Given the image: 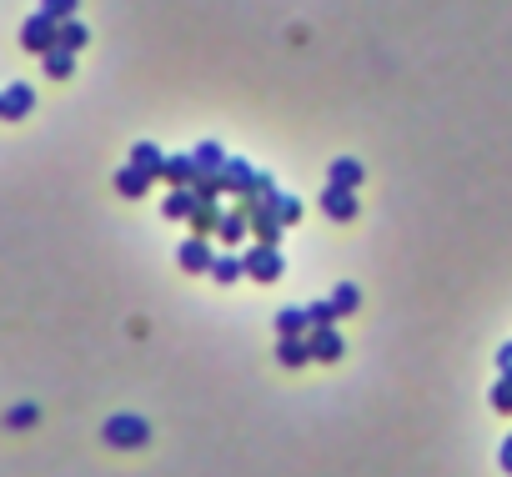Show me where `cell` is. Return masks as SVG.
Here are the masks:
<instances>
[{
	"label": "cell",
	"instance_id": "obj_22",
	"mask_svg": "<svg viewBox=\"0 0 512 477\" xmlns=\"http://www.w3.org/2000/svg\"><path fill=\"white\" fill-rule=\"evenodd\" d=\"M36 422H41V407H36V402H16V407L6 412V427H11V432H26V427H36Z\"/></svg>",
	"mask_w": 512,
	"mask_h": 477
},
{
	"label": "cell",
	"instance_id": "obj_2",
	"mask_svg": "<svg viewBox=\"0 0 512 477\" xmlns=\"http://www.w3.org/2000/svg\"><path fill=\"white\" fill-rule=\"evenodd\" d=\"M246 277H251V282H262V287H277V282L287 277V257H282V247H272V242L246 247Z\"/></svg>",
	"mask_w": 512,
	"mask_h": 477
},
{
	"label": "cell",
	"instance_id": "obj_21",
	"mask_svg": "<svg viewBox=\"0 0 512 477\" xmlns=\"http://www.w3.org/2000/svg\"><path fill=\"white\" fill-rule=\"evenodd\" d=\"M307 327H312L307 307H282V312H277V337H302Z\"/></svg>",
	"mask_w": 512,
	"mask_h": 477
},
{
	"label": "cell",
	"instance_id": "obj_24",
	"mask_svg": "<svg viewBox=\"0 0 512 477\" xmlns=\"http://www.w3.org/2000/svg\"><path fill=\"white\" fill-rule=\"evenodd\" d=\"M332 302H337V317H352V312L362 307V292H357L352 282H342V287L332 292Z\"/></svg>",
	"mask_w": 512,
	"mask_h": 477
},
{
	"label": "cell",
	"instance_id": "obj_10",
	"mask_svg": "<svg viewBox=\"0 0 512 477\" xmlns=\"http://www.w3.org/2000/svg\"><path fill=\"white\" fill-rule=\"evenodd\" d=\"M131 166H141V171L156 181V176L166 171V151H161L156 141H136V146H131Z\"/></svg>",
	"mask_w": 512,
	"mask_h": 477
},
{
	"label": "cell",
	"instance_id": "obj_25",
	"mask_svg": "<svg viewBox=\"0 0 512 477\" xmlns=\"http://www.w3.org/2000/svg\"><path fill=\"white\" fill-rule=\"evenodd\" d=\"M487 402H492V412H507L512 417V377H497L492 392H487Z\"/></svg>",
	"mask_w": 512,
	"mask_h": 477
},
{
	"label": "cell",
	"instance_id": "obj_26",
	"mask_svg": "<svg viewBox=\"0 0 512 477\" xmlns=\"http://www.w3.org/2000/svg\"><path fill=\"white\" fill-rule=\"evenodd\" d=\"M307 317H312V327H332V322H342L332 297H327V302H312V307H307Z\"/></svg>",
	"mask_w": 512,
	"mask_h": 477
},
{
	"label": "cell",
	"instance_id": "obj_3",
	"mask_svg": "<svg viewBox=\"0 0 512 477\" xmlns=\"http://www.w3.org/2000/svg\"><path fill=\"white\" fill-rule=\"evenodd\" d=\"M56 31H61V21H51L46 11H36V16H26V26H21V46H26L31 56H46V51H56Z\"/></svg>",
	"mask_w": 512,
	"mask_h": 477
},
{
	"label": "cell",
	"instance_id": "obj_6",
	"mask_svg": "<svg viewBox=\"0 0 512 477\" xmlns=\"http://www.w3.org/2000/svg\"><path fill=\"white\" fill-rule=\"evenodd\" d=\"M322 211H327L332 221H357L362 201H357L352 186H332V181H327V191H322Z\"/></svg>",
	"mask_w": 512,
	"mask_h": 477
},
{
	"label": "cell",
	"instance_id": "obj_29",
	"mask_svg": "<svg viewBox=\"0 0 512 477\" xmlns=\"http://www.w3.org/2000/svg\"><path fill=\"white\" fill-rule=\"evenodd\" d=\"M497 372H502V377H512V342H502V347H497Z\"/></svg>",
	"mask_w": 512,
	"mask_h": 477
},
{
	"label": "cell",
	"instance_id": "obj_23",
	"mask_svg": "<svg viewBox=\"0 0 512 477\" xmlns=\"http://www.w3.org/2000/svg\"><path fill=\"white\" fill-rule=\"evenodd\" d=\"M272 211H277L287 226H297V221H302V201H297V196H287V191H272Z\"/></svg>",
	"mask_w": 512,
	"mask_h": 477
},
{
	"label": "cell",
	"instance_id": "obj_16",
	"mask_svg": "<svg viewBox=\"0 0 512 477\" xmlns=\"http://www.w3.org/2000/svg\"><path fill=\"white\" fill-rule=\"evenodd\" d=\"M56 46L76 56V51H86V46H91V31H86L81 21H61V31H56Z\"/></svg>",
	"mask_w": 512,
	"mask_h": 477
},
{
	"label": "cell",
	"instance_id": "obj_15",
	"mask_svg": "<svg viewBox=\"0 0 512 477\" xmlns=\"http://www.w3.org/2000/svg\"><path fill=\"white\" fill-rule=\"evenodd\" d=\"M246 231H251V216H246V206H236V211H226V216H221V226H216V236H221V242H226V247H236V242H241V236H246Z\"/></svg>",
	"mask_w": 512,
	"mask_h": 477
},
{
	"label": "cell",
	"instance_id": "obj_11",
	"mask_svg": "<svg viewBox=\"0 0 512 477\" xmlns=\"http://www.w3.org/2000/svg\"><path fill=\"white\" fill-rule=\"evenodd\" d=\"M151 191V176L141 171V166H121L116 171V196H126V201H141Z\"/></svg>",
	"mask_w": 512,
	"mask_h": 477
},
{
	"label": "cell",
	"instance_id": "obj_5",
	"mask_svg": "<svg viewBox=\"0 0 512 477\" xmlns=\"http://www.w3.org/2000/svg\"><path fill=\"white\" fill-rule=\"evenodd\" d=\"M307 347H312V362H322V367L342 362V352H347V342H342L337 327H312L307 332Z\"/></svg>",
	"mask_w": 512,
	"mask_h": 477
},
{
	"label": "cell",
	"instance_id": "obj_17",
	"mask_svg": "<svg viewBox=\"0 0 512 477\" xmlns=\"http://www.w3.org/2000/svg\"><path fill=\"white\" fill-rule=\"evenodd\" d=\"M41 66H46V76H51V81H71V76H76V56H71V51H61V46H56V51H46V56H41Z\"/></svg>",
	"mask_w": 512,
	"mask_h": 477
},
{
	"label": "cell",
	"instance_id": "obj_28",
	"mask_svg": "<svg viewBox=\"0 0 512 477\" xmlns=\"http://www.w3.org/2000/svg\"><path fill=\"white\" fill-rule=\"evenodd\" d=\"M196 196H226V186H221V176H196Z\"/></svg>",
	"mask_w": 512,
	"mask_h": 477
},
{
	"label": "cell",
	"instance_id": "obj_19",
	"mask_svg": "<svg viewBox=\"0 0 512 477\" xmlns=\"http://www.w3.org/2000/svg\"><path fill=\"white\" fill-rule=\"evenodd\" d=\"M362 176H367V171H362L357 156H337V161H332V186H352V191H357Z\"/></svg>",
	"mask_w": 512,
	"mask_h": 477
},
{
	"label": "cell",
	"instance_id": "obj_27",
	"mask_svg": "<svg viewBox=\"0 0 512 477\" xmlns=\"http://www.w3.org/2000/svg\"><path fill=\"white\" fill-rule=\"evenodd\" d=\"M76 6H81V0H41V11L51 21H76Z\"/></svg>",
	"mask_w": 512,
	"mask_h": 477
},
{
	"label": "cell",
	"instance_id": "obj_7",
	"mask_svg": "<svg viewBox=\"0 0 512 477\" xmlns=\"http://www.w3.org/2000/svg\"><path fill=\"white\" fill-rule=\"evenodd\" d=\"M256 176H262V171H256L251 161H241V156H226V166H221V186L236 191V196H251L256 191Z\"/></svg>",
	"mask_w": 512,
	"mask_h": 477
},
{
	"label": "cell",
	"instance_id": "obj_13",
	"mask_svg": "<svg viewBox=\"0 0 512 477\" xmlns=\"http://www.w3.org/2000/svg\"><path fill=\"white\" fill-rule=\"evenodd\" d=\"M312 362V347H307V337H277V367H307Z\"/></svg>",
	"mask_w": 512,
	"mask_h": 477
},
{
	"label": "cell",
	"instance_id": "obj_31",
	"mask_svg": "<svg viewBox=\"0 0 512 477\" xmlns=\"http://www.w3.org/2000/svg\"><path fill=\"white\" fill-rule=\"evenodd\" d=\"M0 106H6V91H0Z\"/></svg>",
	"mask_w": 512,
	"mask_h": 477
},
{
	"label": "cell",
	"instance_id": "obj_9",
	"mask_svg": "<svg viewBox=\"0 0 512 477\" xmlns=\"http://www.w3.org/2000/svg\"><path fill=\"white\" fill-rule=\"evenodd\" d=\"M191 211H196V186H171L166 201H161V216L166 221H191Z\"/></svg>",
	"mask_w": 512,
	"mask_h": 477
},
{
	"label": "cell",
	"instance_id": "obj_18",
	"mask_svg": "<svg viewBox=\"0 0 512 477\" xmlns=\"http://www.w3.org/2000/svg\"><path fill=\"white\" fill-rule=\"evenodd\" d=\"M171 186H196V161H191V151L186 156H166V171H161Z\"/></svg>",
	"mask_w": 512,
	"mask_h": 477
},
{
	"label": "cell",
	"instance_id": "obj_1",
	"mask_svg": "<svg viewBox=\"0 0 512 477\" xmlns=\"http://www.w3.org/2000/svg\"><path fill=\"white\" fill-rule=\"evenodd\" d=\"M101 442L116 447V452H141V447H151V422L136 417V412H116V417H106Z\"/></svg>",
	"mask_w": 512,
	"mask_h": 477
},
{
	"label": "cell",
	"instance_id": "obj_8",
	"mask_svg": "<svg viewBox=\"0 0 512 477\" xmlns=\"http://www.w3.org/2000/svg\"><path fill=\"white\" fill-rule=\"evenodd\" d=\"M31 111H36V86H26V81L6 86V106H0V121H21V116H31Z\"/></svg>",
	"mask_w": 512,
	"mask_h": 477
},
{
	"label": "cell",
	"instance_id": "obj_30",
	"mask_svg": "<svg viewBox=\"0 0 512 477\" xmlns=\"http://www.w3.org/2000/svg\"><path fill=\"white\" fill-rule=\"evenodd\" d=\"M497 467H502V472H507V477H512V437H507V442H502V447H497Z\"/></svg>",
	"mask_w": 512,
	"mask_h": 477
},
{
	"label": "cell",
	"instance_id": "obj_20",
	"mask_svg": "<svg viewBox=\"0 0 512 477\" xmlns=\"http://www.w3.org/2000/svg\"><path fill=\"white\" fill-rule=\"evenodd\" d=\"M241 277H246V257H236V252H231V257H216V267H211V282H216V287H231V282H241Z\"/></svg>",
	"mask_w": 512,
	"mask_h": 477
},
{
	"label": "cell",
	"instance_id": "obj_14",
	"mask_svg": "<svg viewBox=\"0 0 512 477\" xmlns=\"http://www.w3.org/2000/svg\"><path fill=\"white\" fill-rule=\"evenodd\" d=\"M191 161H196V176H221V166H226V151H221L216 141H201V146L191 151Z\"/></svg>",
	"mask_w": 512,
	"mask_h": 477
},
{
	"label": "cell",
	"instance_id": "obj_12",
	"mask_svg": "<svg viewBox=\"0 0 512 477\" xmlns=\"http://www.w3.org/2000/svg\"><path fill=\"white\" fill-rule=\"evenodd\" d=\"M221 206L211 201V196H196V211H191V236H211L216 226H221Z\"/></svg>",
	"mask_w": 512,
	"mask_h": 477
},
{
	"label": "cell",
	"instance_id": "obj_4",
	"mask_svg": "<svg viewBox=\"0 0 512 477\" xmlns=\"http://www.w3.org/2000/svg\"><path fill=\"white\" fill-rule=\"evenodd\" d=\"M176 267L181 272H191V277H211V267H216V252H211V242L206 236H191V242H181V252H176Z\"/></svg>",
	"mask_w": 512,
	"mask_h": 477
}]
</instances>
